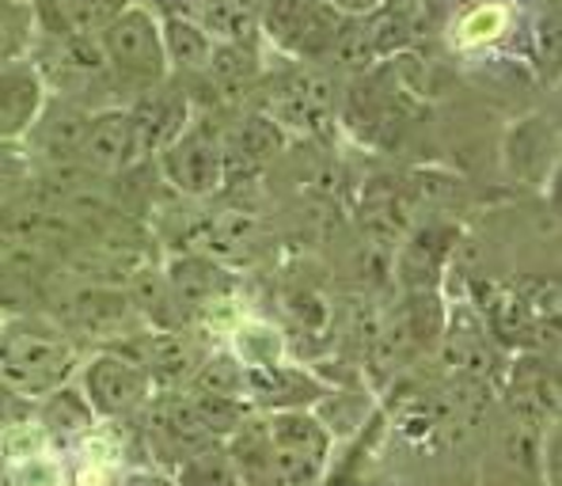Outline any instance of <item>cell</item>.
I'll list each match as a JSON object with an SVG mask.
<instances>
[{"label": "cell", "mask_w": 562, "mask_h": 486, "mask_svg": "<svg viewBox=\"0 0 562 486\" xmlns=\"http://www.w3.org/2000/svg\"><path fill=\"white\" fill-rule=\"evenodd\" d=\"M338 106V80L319 65H301L274 80L267 103V118H274L281 129H319L330 122Z\"/></svg>", "instance_id": "cell-6"}, {"label": "cell", "mask_w": 562, "mask_h": 486, "mask_svg": "<svg viewBox=\"0 0 562 486\" xmlns=\"http://www.w3.org/2000/svg\"><path fill=\"white\" fill-rule=\"evenodd\" d=\"M247 381V365L228 350L205 353L202 365H198L194 381L187 384L183 392H202V395H233V399H247L244 392Z\"/></svg>", "instance_id": "cell-18"}, {"label": "cell", "mask_w": 562, "mask_h": 486, "mask_svg": "<svg viewBox=\"0 0 562 486\" xmlns=\"http://www.w3.org/2000/svg\"><path fill=\"white\" fill-rule=\"evenodd\" d=\"M46 95L49 92L31 57H12L0 65V142L20 145L35 126Z\"/></svg>", "instance_id": "cell-9"}, {"label": "cell", "mask_w": 562, "mask_h": 486, "mask_svg": "<svg viewBox=\"0 0 562 486\" xmlns=\"http://www.w3.org/2000/svg\"><path fill=\"white\" fill-rule=\"evenodd\" d=\"M156 160H160L164 179L187 197H210L228 183L221 134H213L205 122L190 118V126Z\"/></svg>", "instance_id": "cell-5"}, {"label": "cell", "mask_w": 562, "mask_h": 486, "mask_svg": "<svg viewBox=\"0 0 562 486\" xmlns=\"http://www.w3.org/2000/svg\"><path fill=\"white\" fill-rule=\"evenodd\" d=\"M27 183H31V156L23 152V145L0 142V217L20 202Z\"/></svg>", "instance_id": "cell-23"}, {"label": "cell", "mask_w": 562, "mask_h": 486, "mask_svg": "<svg viewBox=\"0 0 562 486\" xmlns=\"http://www.w3.org/2000/svg\"><path fill=\"white\" fill-rule=\"evenodd\" d=\"M106 72L114 88H126L134 99L148 88H160L168 80V57L160 43V20L148 8L130 4L111 27L99 31Z\"/></svg>", "instance_id": "cell-1"}, {"label": "cell", "mask_w": 562, "mask_h": 486, "mask_svg": "<svg viewBox=\"0 0 562 486\" xmlns=\"http://www.w3.org/2000/svg\"><path fill=\"white\" fill-rule=\"evenodd\" d=\"M31 415H35V399H27V395H20L15 388H8V384H0V438L12 433L15 426L31 422Z\"/></svg>", "instance_id": "cell-24"}, {"label": "cell", "mask_w": 562, "mask_h": 486, "mask_svg": "<svg viewBox=\"0 0 562 486\" xmlns=\"http://www.w3.org/2000/svg\"><path fill=\"white\" fill-rule=\"evenodd\" d=\"M160 43L168 57V72H205L213 54V38L202 23L183 20V15H164L160 20Z\"/></svg>", "instance_id": "cell-17"}, {"label": "cell", "mask_w": 562, "mask_h": 486, "mask_svg": "<svg viewBox=\"0 0 562 486\" xmlns=\"http://www.w3.org/2000/svg\"><path fill=\"white\" fill-rule=\"evenodd\" d=\"M80 168L92 176H122L130 168V114L126 106H99L80 145Z\"/></svg>", "instance_id": "cell-14"}, {"label": "cell", "mask_w": 562, "mask_h": 486, "mask_svg": "<svg viewBox=\"0 0 562 486\" xmlns=\"http://www.w3.org/2000/svg\"><path fill=\"white\" fill-rule=\"evenodd\" d=\"M92 111L77 99L65 95H46L43 111H38L35 126L23 137V152L31 156V163H43V168H65V163L80 160V145L92 126Z\"/></svg>", "instance_id": "cell-8"}, {"label": "cell", "mask_w": 562, "mask_h": 486, "mask_svg": "<svg viewBox=\"0 0 562 486\" xmlns=\"http://www.w3.org/2000/svg\"><path fill=\"white\" fill-rule=\"evenodd\" d=\"M130 114V160H156L179 134L190 126V99L179 88H168L164 80L160 88H148L140 92L134 103L126 106ZM130 163V168H134Z\"/></svg>", "instance_id": "cell-7"}, {"label": "cell", "mask_w": 562, "mask_h": 486, "mask_svg": "<svg viewBox=\"0 0 562 486\" xmlns=\"http://www.w3.org/2000/svg\"><path fill=\"white\" fill-rule=\"evenodd\" d=\"M335 12H342L346 20H366V15H373L384 8V0H327Z\"/></svg>", "instance_id": "cell-28"}, {"label": "cell", "mask_w": 562, "mask_h": 486, "mask_svg": "<svg viewBox=\"0 0 562 486\" xmlns=\"http://www.w3.org/2000/svg\"><path fill=\"white\" fill-rule=\"evenodd\" d=\"M171 479L179 486H244L221 441L205 444V449H198L194 456H187L183 464L171 472Z\"/></svg>", "instance_id": "cell-19"}, {"label": "cell", "mask_w": 562, "mask_h": 486, "mask_svg": "<svg viewBox=\"0 0 562 486\" xmlns=\"http://www.w3.org/2000/svg\"><path fill=\"white\" fill-rule=\"evenodd\" d=\"M57 12V20L72 31V35H99L103 27H111L134 0H46Z\"/></svg>", "instance_id": "cell-20"}, {"label": "cell", "mask_w": 562, "mask_h": 486, "mask_svg": "<svg viewBox=\"0 0 562 486\" xmlns=\"http://www.w3.org/2000/svg\"><path fill=\"white\" fill-rule=\"evenodd\" d=\"M31 422L43 430L49 449L69 452V449H80V444L92 438L99 418H95V410L88 407L85 392L72 388V384H61V388L46 392L43 399H35V415H31Z\"/></svg>", "instance_id": "cell-11"}, {"label": "cell", "mask_w": 562, "mask_h": 486, "mask_svg": "<svg viewBox=\"0 0 562 486\" xmlns=\"http://www.w3.org/2000/svg\"><path fill=\"white\" fill-rule=\"evenodd\" d=\"M205 72H213L225 92H236V88H247L251 80H259V57H255L251 43H213L210 65Z\"/></svg>", "instance_id": "cell-21"}, {"label": "cell", "mask_w": 562, "mask_h": 486, "mask_svg": "<svg viewBox=\"0 0 562 486\" xmlns=\"http://www.w3.org/2000/svg\"><path fill=\"white\" fill-rule=\"evenodd\" d=\"M77 373V350L43 327H15L0 339V384L27 399H43L46 392L69 384Z\"/></svg>", "instance_id": "cell-2"}, {"label": "cell", "mask_w": 562, "mask_h": 486, "mask_svg": "<svg viewBox=\"0 0 562 486\" xmlns=\"http://www.w3.org/2000/svg\"><path fill=\"white\" fill-rule=\"evenodd\" d=\"M35 43V8L31 0H0V65L27 57Z\"/></svg>", "instance_id": "cell-22"}, {"label": "cell", "mask_w": 562, "mask_h": 486, "mask_svg": "<svg viewBox=\"0 0 562 486\" xmlns=\"http://www.w3.org/2000/svg\"><path fill=\"white\" fill-rule=\"evenodd\" d=\"M80 392L99 422H130L148 407L156 388L148 381L145 361L114 346V350L95 353L88 365H80Z\"/></svg>", "instance_id": "cell-4"}, {"label": "cell", "mask_w": 562, "mask_h": 486, "mask_svg": "<svg viewBox=\"0 0 562 486\" xmlns=\"http://www.w3.org/2000/svg\"><path fill=\"white\" fill-rule=\"evenodd\" d=\"M137 358L145 361L156 392H183L194 381L205 350L187 331H153Z\"/></svg>", "instance_id": "cell-12"}, {"label": "cell", "mask_w": 562, "mask_h": 486, "mask_svg": "<svg viewBox=\"0 0 562 486\" xmlns=\"http://www.w3.org/2000/svg\"><path fill=\"white\" fill-rule=\"evenodd\" d=\"M319 486H395V479H387L384 472H373V467H366V464H358V460H353V464L327 472Z\"/></svg>", "instance_id": "cell-25"}, {"label": "cell", "mask_w": 562, "mask_h": 486, "mask_svg": "<svg viewBox=\"0 0 562 486\" xmlns=\"http://www.w3.org/2000/svg\"><path fill=\"white\" fill-rule=\"evenodd\" d=\"M559 467H562L559 430H555V426H548V430H543V438H540V452H536V475H540L543 486H562Z\"/></svg>", "instance_id": "cell-26"}, {"label": "cell", "mask_w": 562, "mask_h": 486, "mask_svg": "<svg viewBox=\"0 0 562 486\" xmlns=\"http://www.w3.org/2000/svg\"><path fill=\"white\" fill-rule=\"evenodd\" d=\"M274 444V486H319L330 472L335 433L316 410H274L267 415Z\"/></svg>", "instance_id": "cell-3"}, {"label": "cell", "mask_w": 562, "mask_h": 486, "mask_svg": "<svg viewBox=\"0 0 562 486\" xmlns=\"http://www.w3.org/2000/svg\"><path fill=\"white\" fill-rule=\"evenodd\" d=\"M247 403L255 410H312L319 399L330 392L324 381H316L312 373L296 365H255L247 369V381H244Z\"/></svg>", "instance_id": "cell-10"}, {"label": "cell", "mask_w": 562, "mask_h": 486, "mask_svg": "<svg viewBox=\"0 0 562 486\" xmlns=\"http://www.w3.org/2000/svg\"><path fill=\"white\" fill-rule=\"evenodd\" d=\"M221 444H225L228 460H233L239 483L274 486V444H270V426L262 410H251Z\"/></svg>", "instance_id": "cell-16"}, {"label": "cell", "mask_w": 562, "mask_h": 486, "mask_svg": "<svg viewBox=\"0 0 562 486\" xmlns=\"http://www.w3.org/2000/svg\"><path fill=\"white\" fill-rule=\"evenodd\" d=\"M285 145V129L267 114H251V118L236 122L225 137H221V152H225V176H255L281 152Z\"/></svg>", "instance_id": "cell-13"}, {"label": "cell", "mask_w": 562, "mask_h": 486, "mask_svg": "<svg viewBox=\"0 0 562 486\" xmlns=\"http://www.w3.org/2000/svg\"><path fill=\"white\" fill-rule=\"evenodd\" d=\"M119 486H179V483L164 467H134V472L122 475Z\"/></svg>", "instance_id": "cell-27"}, {"label": "cell", "mask_w": 562, "mask_h": 486, "mask_svg": "<svg viewBox=\"0 0 562 486\" xmlns=\"http://www.w3.org/2000/svg\"><path fill=\"white\" fill-rule=\"evenodd\" d=\"M164 282H168V290L176 293V301L187 312L213 308V304L228 301L236 290L233 274L225 267H217L213 259H205V255H179V259H171Z\"/></svg>", "instance_id": "cell-15"}]
</instances>
